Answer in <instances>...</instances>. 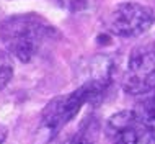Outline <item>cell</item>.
<instances>
[{"label": "cell", "mask_w": 155, "mask_h": 144, "mask_svg": "<svg viewBox=\"0 0 155 144\" xmlns=\"http://www.w3.org/2000/svg\"><path fill=\"white\" fill-rule=\"evenodd\" d=\"M108 82L110 77H95L87 80L83 85L75 88L70 94L61 95L49 101L43 111L41 126L38 131V136L43 138L41 144L51 141L67 123L74 120L85 103H96L98 100H101Z\"/></svg>", "instance_id": "cell-1"}, {"label": "cell", "mask_w": 155, "mask_h": 144, "mask_svg": "<svg viewBox=\"0 0 155 144\" xmlns=\"http://www.w3.org/2000/svg\"><path fill=\"white\" fill-rule=\"evenodd\" d=\"M56 33L51 25L39 15H13L0 26V39L8 54L21 62H28L39 53L43 44Z\"/></svg>", "instance_id": "cell-2"}, {"label": "cell", "mask_w": 155, "mask_h": 144, "mask_svg": "<svg viewBox=\"0 0 155 144\" xmlns=\"http://www.w3.org/2000/svg\"><path fill=\"white\" fill-rule=\"evenodd\" d=\"M123 87L137 97L155 94V46H142L131 54Z\"/></svg>", "instance_id": "cell-3"}, {"label": "cell", "mask_w": 155, "mask_h": 144, "mask_svg": "<svg viewBox=\"0 0 155 144\" xmlns=\"http://www.w3.org/2000/svg\"><path fill=\"white\" fill-rule=\"evenodd\" d=\"M155 22L152 8L136 2H124L110 15V31L121 38H134L145 33Z\"/></svg>", "instance_id": "cell-4"}, {"label": "cell", "mask_w": 155, "mask_h": 144, "mask_svg": "<svg viewBox=\"0 0 155 144\" xmlns=\"http://www.w3.org/2000/svg\"><path fill=\"white\" fill-rule=\"evenodd\" d=\"M108 138L113 144H155V136L136 111H119L108 120Z\"/></svg>", "instance_id": "cell-5"}, {"label": "cell", "mask_w": 155, "mask_h": 144, "mask_svg": "<svg viewBox=\"0 0 155 144\" xmlns=\"http://www.w3.org/2000/svg\"><path fill=\"white\" fill-rule=\"evenodd\" d=\"M134 111L155 136V94L142 97Z\"/></svg>", "instance_id": "cell-6"}, {"label": "cell", "mask_w": 155, "mask_h": 144, "mask_svg": "<svg viewBox=\"0 0 155 144\" xmlns=\"http://www.w3.org/2000/svg\"><path fill=\"white\" fill-rule=\"evenodd\" d=\"M12 77H13V61L8 53L0 51V92L10 84Z\"/></svg>", "instance_id": "cell-7"}, {"label": "cell", "mask_w": 155, "mask_h": 144, "mask_svg": "<svg viewBox=\"0 0 155 144\" xmlns=\"http://www.w3.org/2000/svg\"><path fill=\"white\" fill-rule=\"evenodd\" d=\"M57 2L64 10L70 12V13H78L88 7L90 0H57Z\"/></svg>", "instance_id": "cell-8"}, {"label": "cell", "mask_w": 155, "mask_h": 144, "mask_svg": "<svg viewBox=\"0 0 155 144\" xmlns=\"http://www.w3.org/2000/svg\"><path fill=\"white\" fill-rule=\"evenodd\" d=\"M62 144H90V142L87 141V139L83 138V136H78V134H77V136H72V138H69L67 141H64Z\"/></svg>", "instance_id": "cell-9"}]
</instances>
